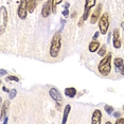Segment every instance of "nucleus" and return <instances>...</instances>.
<instances>
[{"label": "nucleus", "mask_w": 124, "mask_h": 124, "mask_svg": "<svg viewBox=\"0 0 124 124\" xmlns=\"http://www.w3.org/2000/svg\"><path fill=\"white\" fill-rule=\"evenodd\" d=\"M105 110L107 114H112L114 112V108H112V106H109V105H105Z\"/></svg>", "instance_id": "412c9836"}, {"label": "nucleus", "mask_w": 124, "mask_h": 124, "mask_svg": "<svg viewBox=\"0 0 124 124\" xmlns=\"http://www.w3.org/2000/svg\"><path fill=\"white\" fill-rule=\"evenodd\" d=\"M99 72L101 73L104 77H107V75L110 73V70H111V54H107L105 57L101 61V63L99 64Z\"/></svg>", "instance_id": "f03ea898"}, {"label": "nucleus", "mask_w": 124, "mask_h": 124, "mask_svg": "<svg viewBox=\"0 0 124 124\" xmlns=\"http://www.w3.org/2000/svg\"><path fill=\"white\" fill-rule=\"evenodd\" d=\"M65 94H66L67 97H69V98L75 97V94H77V89L73 88V87H69V88H66V89H65Z\"/></svg>", "instance_id": "9b49d317"}, {"label": "nucleus", "mask_w": 124, "mask_h": 124, "mask_svg": "<svg viewBox=\"0 0 124 124\" xmlns=\"http://www.w3.org/2000/svg\"><path fill=\"white\" fill-rule=\"evenodd\" d=\"M53 9V0H48L46 3L44 4L43 7V10H41V15H43V17H48V16L50 15V13H51V11Z\"/></svg>", "instance_id": "6e6552de"}, {"label": "nucleus", "mask_w": 124, "mask_h": 124, "mask_svg": "<svg viewBox=\"0 0 124 124\" xmlns=\"http://www.w3.org/2000/svg\"><path fill=\"white\" fill-rule=\"evenodd\" d=\"M7 81H13V82H18L19 78L17 77H13V75H11V77H8L7 78Z\"/></svg>", "instance_id": "4be33fe9"}, {"label": "nucleus", "mask_w": 124, "mask_h": 124, "mask_svg": "<svg viewBox=\"0 0 124 124\" xmlns=\"http://www.w3.org/2000/svg\"><path fill=\"white\" fill-rule=\"evenodd\" d=\"M114 116L116 118H119L120 117V112L119 111H117V112H114Z\"/></svg>", "instance_id": "cd10ccee"}, {"label": "nucleus", "mask_w": 124, "mask_h": 124, "mask_svg": "<svg viewBox=\"0 0 124 124\" xmlns=\"http://www.w3.org/2000/svg\"><path fill=\"white\" fill-rule=\"evenodd\" d=\"M123 64H124V62H123L122 58H120V57H117V58H116V60H115L116 70H117V71H121V69H122Z\"/></svg>", "instance_id": "ddd939ff"}, {"label": "nucleus", "mask_w": 124, "mask_h": 124, "mask_svg": "<svg viewBox=\"0 0 124 124\" xmlns=\"http://www.w3.org/2000/svg\"><path fill=\"white\" fill-rule=\"evenodd\" d=\"M49 93H50V97L52 98V100H54L56 106H57V109L60 110L62 104H63V97H62V94L60 93V91L55 88H50Z\"/></svg>", "instance_id": "39448f33"}, {"label": "nucleus", "mask_w": 124, "mask_h": 124, "mask_svg": "<svg viewBox=\"0 0 124 124\" xmlns=\"http://www.w3.org/2000/svg\"><path fill=\"white\" fill-rule=\"evenodd\" d=\"M114 47L116 48V49H119V48L121 47V41L119 40V38L114 39Z\"/></svg>", "instance_id": "6ab92c4d"}, {"label": "nucleus", "mask_w": 124, "mask_h": 124, "mask_svg": "<svg viewBox=\"0 0 124 124\" xmlns=\"http://www.w3.org/2000/svg\"><path fill=\"white\" fill-rule=\"evenodd\" d=\"M35 5H36V0H28V10H29V13L34 12Z\"/></svg>", "instance_id": "2eb2a0df"}, {"label": "nucleus", "mask_w": 124, "mask_h": 124, "mask_svg": "<svg viewBox=\"0 0 124 124\" xmlns=\"http://www.w3.org/2000/svg\"><path fill=\"white\" fill-rule=\"evenodd\" d=\"M119 38V30H115L114 31V39Z\"/></svg>", "instance_id": "5701e85b"}, {"label": "nucleus", "mask_w": 124, "mask_h": 124, "mask_svg": "<svg viewBox=\"0 0 124 124\" xmlns=\"http://www.w3.org/2000/svg\"><path fill=\"white\" fill-rule=\"evenodd\" d=\"M101 119H102V112L99 109H95L93 111V115H92L91 122L93 124H101Z\"/></svg>", "instance_id": "9d476101"}, {"label": "nucleus", "mask_w": 124, "mask_h": 124, "mask_svg": "<svg viewBox=\"0 0 124 124\" xmlns=\"http://www.w3.org/2000/svg\"><path fill=\"white\" fill-rule=\"evenodd\" d=\"M99 28H100L101 34L105 35L107 33L108 28H109V16L107 13H104L100 17V20H99Z\"/></svg>", "instance_id": "20e7f679"}, {"label": "nucleus", "mask_w": 124, "mask_h": 124, "mask_svg": "<svg viewBox=\"0 0 124 124\" xmlns=\"http://www.w3.org/2000/svg\"><path fill=\"white\" fill-rule=\"evenodd\" d=\"M121 73L124 75V64H123V66H122V69H121Z\"/></svg>", "instance_id": "c756f323"}, {"label": "nucleus", "mask_w": 124, "mask_h": 124, "mask_svg": "<svg viewBox=\"0 0 124 124\" xmlns=\"http://www.w3.org/2000/svg\"><path fill=\"white\" fill-rule=\"evenodd\" d=\"M95 1L97 0H85V10H84V14L82 16L80 22H78V26L80 27L83 26V22L88 18V16L90 15V10L92 9V7H94Z\"/></svg>", "instance_id": "7ed1b4c3"}, {"label": "nucleus", "mask_w": 124, "mask_h": 124, "mask_svg": "<svg viewBox=\"0 0 124 124\" xmlns=\"http://www.w3.org/2000/svg\"><path fill=\"white\" fill-rule=\"evenodd\" d=\"M98 36H99V32H97V33H95V34H94V39H95V38H97V37H98Z\"/></svg>", "instance_id": "7c9ffc66"}, {"label": "nucleus", "mask_w": 124, "mask_h": 124, "mask_svg": "<svg viewBox=\"0 0 124 124\" xmlns=\"http://www.w3.org/2000/svg\"><path fill=\"white\" fill-rule=\"evenodd\" d=\"M69 7H70V4L68 3V2H66V3L64 4V9H65V10H68V8H69Z\"/></svg>", "instance_id": "a878e982"}, {"label": "nucleus", "mask_w": 124, "mask_h": 124, "mask_svg": "<svg viewBox=\"0 0 124 124\" xmlns=\"http://www.w3.org/2000/svg\"><path fill=\"white\" fill-rule=\"evenodd\" d=\"M0 72H1V77H3V75L7 74V71H5V70H3V69H1V71H0Z\"/></svg>", "instance_id": "bb28decb"}, {"label": "nucleus", "mask_w": 124, "mask_h": 124, "mask_svg": "<svg viewBox=\"0 0 124 124\" xmlns=\"http://www.w3.org/2000/svg\"><path fill=\"white\" fill-rule=\"evenodd\" d=\"M70 108H71V106L70 105H67L65 107V110H64V115H63V121H62V123L65 124L67 122V118H68V115L70 112Z\"/></svg>", "instance_id": "4468645a"}, {"label": "nucleus", "mask_w": 124, "mask_h": 124, "mask_svg": "<svg viewBox=\"0 0 124 124\" xmlns=\"http://www.w3.org/2000/svg\"><path fill=\"white\" fill-rule=\"evenodd\" d=\"M63 0H53V9H52V12L55 13L56 12V5L60 4Z\"/></svg>", "instance_id": "a211bd4d"}, {"label": "nucleus", "mask_w": 124, "mask_h": 124, "mask_svg": "<svg viewBox=\"0 0 124 124\" xmlns=\"http://www.w3.org/2000/svg\"><path fill=\"white\" fill-rule=\"evenodd\" d=\"M8 24V11L4 7H1V34H3Z\"/></svg>", "instance_id": "0eeeda50"}, {"label": "nucleus", "mask_w": 124, "mask_h": 124, "mask_svg": "<svg viewBox=\"0 0 124 124\" xmlns=\"http://www.w3.org/2000/svg\"><path fill=\"white\" fill-rule=\"evenodd\" d=\"M28 0H20V4H19L17 14L18 17L20 19H26L27 17V12H28Z\"/></svg>", "instance_id": "423d86ee"}, {"label": "nucleus", "mask_w": 124, "mask_h": 124, "mask_svg": "<svg viewBox=\"0 0 124 124\" xmlns=\"http://www.w3.org/2000/svg\"><path fill=\"white\" fill-rule=\"evenodd\" d=\"M2 89H3V90H4V91H5V92H10V90H9V89H8V88H7V87H2Z\"/></svg>", "instance_id": "c85d7f7f"}, {"label": "nucleus", "mask_w": 124, "mask_h": 124, "mask_svg": "<svg viewBox=\"0 0 124 124\" xmlns=\"http://www.w3.org/2000/svg\"><path fill=\"white\" fill-rule=\"evenodd\" d=\"M9 101H7V102H4L3 104V106H2V109H1V120L3 119V118L5 117V111H7V109H8V107H9Z\"/></svg>", "instance_id": "dca6fc26"}, {"label": "nucleus", "mask_w": 124, "mask_h": 124, "mask_svg": "<svg viewBox=\"0 0 124 124\" xmlns=\"http://www.w3.org/2000/svg\"><path fill=\"white\" fill-rule=\"evenodd\" d=\"M61 32H56L52 37V41H51V46H50V56L53 58H56L60 54L61 51V47H62V43H61Z\"/></svg>", "instance_id": "f257e3e1"}, {"label": "nucleus", "mask_w": 124, "mask_h": 124, "mask_svg": "<svg viewBox=\"0 0 124 124\" xmlns=\"http://www.w3.org/2000/svg\"><path fill=\"white\" fill-rule=\"evenodd\" d=\"M98 49H100V43H99V41L92 40L91 43L89 44V51L95 52V51H98Z\"/></svg>", "instance_id": "f8f14e48"}, {"label": "nucleus", "mask_w": 124, "mask_h": 124, "mask_svg": "<svg viewBox=\"0 0 124 124\" xmlns=\"http://www.w3.org/2000/svg\"><path fill=\"white\" fill-rule=\"evenodd\" d=\"M63 15H64V17H68L69 16V11L68 10H64L63 11Z\"/></svg>", "instance_id": "b1692460"}, {"label": "nucleus", "mask_w": 124, "mask_h": 124, "mask_svg": "<svg viewBox=\"0 0 124 124\" xmlns=\"http://www.w3.org/2000/svg\"><path fill=\"white\" fill-rule=\"evenodd\" d=\"M101 10H102V5H101V3L97 7V9L94 10V12L92 13L91 15V19H90V22H91L92 24L95 23V22L98 21V19L100 18V15H101Z\"/></svg>", "instance_id": "1a4fd4ad"}, {"label": "nucleus", "mask_w": 124, "mask_h": 124, "mask_svg": "<svg viewBox=\"0 0 124 124\" xmlns=\"http://www.w3.org/2000/svg\"><path fill=\"white\" fill-rule=\"evenodd\" d=\"M16 93H17V91H16L15 89H13V90H11V91L9 92V98L12 100V99H14L16 97Z\"/></svg>", "instance_id": "aec40b11"}, {"label": "nucleus", "mask_w": 124, "mask_h": 124, "mask_svg": "<svg viewBox=\"0 0 124 124\" xmlns=\"http://www.w3.org/2000/svg\"><path fill=\"white\" fill-rule=\"evenodd\" d=\"M106 53V47L105 46H102V48H101L100 50H98V54L100 56H104Z\"/></svg>", "instance_id": "f3484780"}, {"label": "nucleus", "mask_w": 124, "mask_h": 124, "mask_svg": "<svg viewBox=\"0 0 124 124\" xmlns=\"http://www.w3.org/2000/svg\"><path fill=\"white\" fill-rule=\"evenodd\" d=\"M116 123L117 124H124V119H118Z\"/></svg>", "instance_id": "393cba45"}]
</instances>
